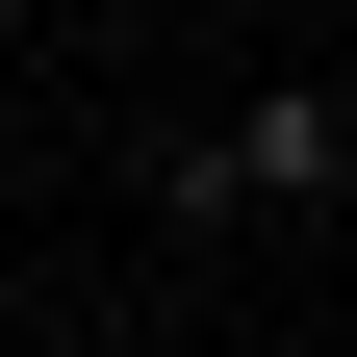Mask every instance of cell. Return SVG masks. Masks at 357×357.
I'll use <instances>...</instances> for the list:
<instances>
[{
	"label": "cell",
	"instance_id": "1",
	"mask_svg": "<svg viewBox=\"0 0 357 357\" xmlns=\"http://www.w3.org/2000/svg\"><path fill=\"white\" fill-rule=\"evenodd\" d=\"M255 204H306V230L357 204V102L332 77H255V102L204 128V230H255Z\"/></svg>",
	"mask_w": 357,
	"mask_h": 357
}]
</instances>
